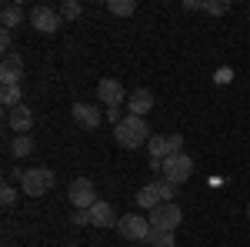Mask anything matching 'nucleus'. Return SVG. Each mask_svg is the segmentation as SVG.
<instances>
[{
	"label": "nucleus",
	"instance_id": "nucleus-9",
	"mask_svg": "<svg viewBox=\"0 0 250 247\" xmlns=\"http://www.w3.org/2000/svg\"><path fill=\"white\" fill-rule=\"evenodd\" d=\"M90 224H94V227H117V224H120V214L114 210V204L97 201L94 207H90Z\"/></svg>",
	"mask_w": 250,
	"mask_h": 247
},
{
	"label": "nucleus",
	"instance_id": "nucleus-22",
	"mask_svg": "<svg viewBox=\"0 0 250 247\" xmlns=\"http://www.w3.org/2000/svg\"><path fill=\"white\" fill-rule=\"evenodd\" d=\"M80 10H83V7H80L77 0H63V3H60V17L63 20H77Z\"/></svg>",
	"mask_w": 250,
	"mask_h": 247
},
{
	"label": "nucleus",
	"instance_id": "nucleus-16",
	"mask_svg": "<svg viewBox=\"0 0 250 247\" xmlns=\"http://www.w3.org/2000/svg\"><path fill=\"white\" fill-rule=\"evenodd\" d=\"M0 104L10 111V107H17V104H23L20 100V84H3L0 87Z\"/></svg>",
	"mask_w": 250,
	"mask_h": 247
},
{
	"label": "nucleus",
	"instance_id": "nucleus-13",
	"mask_svg": "<svg viewBox=\"0 0 250 247\" xmlns=\"http://www.w3.org/2000/svg\"><path fill=\"white\" fill-rule=\"evenodd\" d=\"M20 77H23V60L7 54L3 67H0V84H20Z\"/></svg>",
	"mask_w": 250,
	"mask_h": 247
},
{
	"label": "nucleus",
	"instance_id": "nucleus-4",
	"mask_svg": "<svg viewBox=\"0 0 250 247\" xmlns=\"http://www.w3.org/2000/svg\"><path fill=\"white\" fill-rule=\"evenodd\" d=\"M117 230H120L127 241H147L154 227H150V217H144V214H120Z\"/></svg>",
	"mask_w": 250,
	"mask_h": 247
},
{
	"label": "nucleus",
	"instance_id": "nucleus-20",
	"mask_svg": "<svg viewBox=\"0 0 250 247\" xmlns=\"http://www.w3.org/2000/svg\"><path fill=\"white\" fill-rule=\"evenodd\" d=\"M107 10L117 14V17H130V14L137 10V3L134 0H107Z\"/></svg>",
	"mask_w": 250,
	"mask_h": 247
},
{
	"label": "nucleus",
	"instance_id": "nucleus-21",
	"mask_svg": "<svg viewBox=\"0 0 250 247\" xmlns=\"http://www.w3.org/2000/svg\"><path fill=\"white\" fill-rule=\"evenodd\" d=\"M154 247H177V241H173L170 230H150V237H147Z\"/></svg>",
	"mask_w": 250,
	"mask_h": 247
},
{
	"label": "nucleus",
	"instance_id": "nucleus-29",
	"mask_svg": "<svg viewBox=\"0 0 250 247\" xmlns=\"http://www.w3.org/2000/svg\"><path fill=\"white\" fill-rule=\"evenodd\" d=\"M0 50H10V30H0Z\"/></svg>",
	"mask_w": 250,
	"mask_h": 247
},
{
	"label": "nucleus",
	"instance_id": "nucleus-26",
	"mask_svg": "<svg viewBox=\"0 0 250 247\" xmlns=\"http://www.w3.org/2000/svg\"><path fill=\"white\" fill-rule=\"evenodd\" d=\"M167 140H170V154L184 151V137H180V134H167Z\"/></svg>",
	"mask_w": 250,
	"mask_h": 247
},
{
	"label": "nucleus",
	"instance_id": "nucleus-3",
	"mask_svg": "<svg viewBox=\"0 0 250 247\" xmlns=\"http://www.w3.org/2000/svg\"><path fill=\"white\" fill-rule=\"evenodd\" d=\"M190 174H193V157L190 154H170L167 160H164V177L167 180H173L177 187L184 184V180H190Z\"/></svg>",
	"mask_w": 250,
	"mask_h": 247
},
{
	"label": "nucleus",
	"instance_id": "nucleus-7",
	"mask_svg": "<svg viewBox=\"0 0 250 247\" xmlns=\"http://www.w3.org/2000/svg\"><path fill=\"white\" fill-rule=\"evenodd\" d=\"M30 23H34V30H40V34H57L63 17H60V10H54V7H34L30 10Z\"/></svg>",
	"mask_w": 250,
	"mask_h": 247
},
{
	"label": "nucleus",
	"instance_id": "nucleus-1",
	"mask_svg": "<svg viewBox=\"0 0 250 247\" xmlns=\"http://www.w3.org/2000/svg\"><path fill=\"white\" fill-rule=\"evenodd\" d=\"M114 137H117V144L120 147H127V151H134V147H144L154 134H150V127H147V120L144 117H134V114H127L120 124L114 127Z\"/></svg>",
	"mask_w": 250,
	"mask_h": 247
},
{
	"label": "nucleus",
	"instance_id": "nucleus-6",
	"mask_svg": "<svg viewBox=\"0 0 250 247\" xmlns=\"http://www.w3.org/2000/svg\"><path fill=\"white\" fill-rule=\"evenodd\" d=\"M180 217H184V214H180V207H177V204H160V207H154L150 210V227L154 230H177L180 227Z\"/></svg>",
	"mask_w": 250,
	"mask_h": 247
},
{
	"label": "nucleus",
	"instance_id": "nucleus-12",
	"mask_svg": "<svg viewBox=\"0 0 250 247\" xmlns=\"http://www.w3.org/2000/svg\"><path fill=\"white\" fill-rule=\"evenodd\" d=\"M127 107H130V114H134V117L150 114V111H154V94L140 87V90H134V94L127 97Z\"/></svg>",
	"mask_w": 250,
	"mask_h": 247
},
{
	"label": "nucleus",
	"instance_id": "nucleus-24",
	"mask_svg": "<svg viewBox=\"0 0 250 247\" xmlns=\"http://www.w3.org/2000/svg\"><path fill=\"white\" fill-rule=\"evenodd\" d=\"M0 201H3V207H10V204L17 201V187H10V184H3V190H0Z\"/></svg>",
	"mask_w": 250,
	"mask_h": 247
},
{
	"label": "nucleus",
	"instance_id": "nucleus-23",
	"mask_svg": "<svg viewBox=\"0 0 250 247\" xmlns=\"http://www.w3.org/2000/svg\"><path fill=\"white\" fill-rule=\"evenodd\" d=\"M227 10H230V3H227V0H204V14L220 17V14H227Z\"/></svg>",
	"mask_w": 250,
	"mask_h": 247
},
{
	"label": "nucleus",
	"instance_id": "nucleus-31",
	"mask_svg": "<svg viewBox=\"0 0 250 247\" xmlns=\"http://www.w3.org/2000/svg\"><path fill=\"white\" fill-rule=\"evenodd\" d=\"M247 217H250V204H247Z\"/></svg>",
	"mask_w": 250,
	"mask_h": 247
},
{
	"label": "nucleus",
	"instance_id": "nucleus-19",
	"mask_svg": "<svg viewBox=\"0 0 250 247\" xmlns=\"http://www.w3.org/2000/svg\"><path fill=\"white\" fill-rule=\"evenodd\" d=\"M157 187V194H160V201L164 204H173V197H177V184L173 180H167V177H160V180H150Z\"/></svg>",
	"mask_w": 250,
	"mask_h": 247
},
{
	"label": "nucleus",
	"instance_id": "nucleus-15",
	"mask_svg": "<svg viewBox=\"0 0 250 247\" xmlns=\"http://www.w3.org/2000/svg\"><path fill=\"white\" fill-rule=\"evenodd\" d=\"M137 204H140L144 210H154V207H160L164 201H160V194H157L154 184H147V187H140V190H137Z\"/></svg>",
	"mask_w": 250,
	"mask_h": 247
},
{
	"label": "nucleus",
	"instance_id": "nucleus-10",
	"mask_svg": "<svg viewBox=\"0 0 250 247\" xmlns=\"http://www.w3.org/2000/svg\"><path fill=\"white\" fill-rule=\"evenodd\" d=\"M74 124H80L83 131H97L100 127V107H94V104H74Z\"/></svg>",
	"mask_w": 250,
	"mask_h": 247
},
{
	"label": "nucleus",
	"instance_id": "nucleus-18",
	"mask_svg": "<svg viewBox=\"0 0 250 247\" xmlns=\"http://www.w3.org/2000/svg\"><path fill=\"white\" fill-rule=\"evenodd\" d=\"M20 20H23V10H20L17 3H7V7H3V14H0V23H3V30L17 27Z\"/></svg>",
	"mask_w": 250,
	"mask_h": 247
},
{
	"label": "nucleus",
	"instance_id": "nucleus-25",
	"mask_svg": "<svg viewBox=\"0 0 250 247\" xmlns=\"http://www.w3.org/2000/svg\"><path fill=\"white\" fill-rule=\"evenodd\" d=\"M213 80H217V84H230V80H233V70H230V67H220V70L213 74Z\"/></svg>",
	"mask_w": 250,
	"mask_h": 247
},
{
	"label": "nucleus",
	"instance_id": "nucleus-2",
	"mask_svg": "<svg viewBox=\"0 0 250 247\" xmlns=\"http://www.w3.org/2000/svg\"><path fill=\"white\" fill-rule=\"evenodd\" d=\"M50 187H54V171L50 167H30V171L20 174V190L27 197H40V194H47Z\"/></svg>",
	"mask_w": 250,
	"mask_h": 247
},
{
	"label": "nucleus",
	"instance_id": "nucleus-14",
	"mask_svg": "<svg viewBox=\"0 0 250 247\" xmlns=\"http://www.w3.org/2000/svg\"><path fill=\"white\" fill-rule=\"evenodd\" d=\"M147 151H150V160H167V157H170V140H167V134H154V137L147 140Z\"/></svg>",
	"mask_w": 250,
	"mask_h": 247
},
{
	"label": "nucleus",
	"instance_id": "nucleus-11",
	"mask_svg": "<svg viewBox=\"0 0 250 247\" xmlns=\"http://www.w3.org/2000/svg\"><path fill=\"white\" fill-rule=\"evenodd\" d=\"M7 124H10V131H14V134H27L30 127H34V114H30V107H23V104L10 107V111H7Z\"/></svg>",
	"mask_w": 250,
	"mask_h": 247
},
{
	"label": "nucleus",
	"instance_id": "nucleus-28",
	"mask_svg": "<svg viewBox=\"0 0 250 247\" xmlns=\"http://www.w3.org/2000/svg\"><path fill=\"white\" fill-rule=\"evenodd\" d=\"M74 224H77V227L90 224V210H77V214H74Z\"/></svg>",
	"mask_w": 250,
	"mask_h": 247
},
{
	"label": "nucleus",
	"instance_id": "nucleus-5",
	"mask_svg": "<svg viewBox=\"0 0 250 247\" xmlns=\"http://www.w3.org/2000/svg\"><path fill=\"white\" fill-rule=\"evenodd\" d=\"M70 204H74V210H90L97 204V187L90 177H74L70 180Z\"/></svg>",
	"mask_w": 250,
	"mask_h": 247
},
{
	"label": "nucleus",
	"instance_id": "nucleus-27",
	"mask_svg": "<svg viewBox=\"0 0 250 247\" xmlns=\"http://www.w3.org/2000/svg\"><path fill=\"white\" fill-rule=\"evenodd\" d=\"M107 120H110V124H120V120H124V111H120V107H107Z\"/></svg>",
	"mask_w": 250,
	"mask_h": 247
},
{
	"label": "nucleus",
	"instance_id": "nucleus-30",
	"mask_svg": "<svg viewBox=\"0 0 250 247\" xmlns=\"http://www.w3.org/2000/svg\"><path fill=\"white\" fill-rule=\"evenodd\" d=\"M184 7H187V10H204V3H200V0H187Z\"/></svg>",
	"mask_w": 250,
	"mask_h": 247
},
{
	"label": "nucleus",
	"instance_id": "nucleus-17",
	"mask_svg": "<svg viewBox=\"0 0 250 247\" xmlns=\"http://www.w3.org/2000/svg\"><path fill=\"white\" fill-rule=\"evenodd\" d=\"M10 154H14V157H27V154H34V137H30V134H17L14 144H10Z\"/></svg>",
	"mask_w": 250,
	"mask_h": 247
},
{
	"label": "nucleus",
	"instance_id": "nucleus-8",
	"mask_svg": "<svg viewBox=\"0 0 250 247\" xmlns=\"http://www.w3.org/2000/svg\"><path fill=\"white\" fill-rule=\"evenodd\" d=\"M97 97H100V104H104V107H120V104L127 100V90H124V84H120V80L104 77V80L97 84Z\"/></svg>",
	"mask_w": 250,
	"mask_h": 247
}]
</instances>
